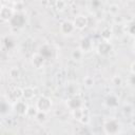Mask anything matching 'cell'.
<instances>
[{
  "label": "cell",
  "mask_w": 135,
  "mask_h": 135,
  "mask_svg": "<svg viewBox=\"0 0 135 135\" xmlns=\"http://www.w3.org/2000/svg\"><path fill=\"white\" fill-rule=\"evenodd\" d=\"M92 46H93V44H92V42H91L90 39H88V38L81 39V41H80V47L79 49L82 52H90L92 50Z\"/></svg>",
  "instance_id": "cell-11"
},
{
  "label": "cell",
  "mask_w": 135,
  "mask_h": 135,
  "mask_svg": "<svg viewBox=\"0 0 135 135\" xmlns=\"http://www.w3.org/2000/svg\"><path fill=\"white\" fill-rule=\"evenodd\" d=\"M37 113H38V109L35 107H28V110H27V113H26V115L27 116H30V117H35L36 115H37Z\"/></svg>",
  "instance_id": "cell-19"
},
{
  "label": "cell",
  "mask_w": 135,
  "mask_h": 135,
  "mask_svg": "<svg viewBox=\"0 0 135 135\" xmlns=\"http://www.w3.org/2000/svg\"><path fill=\"white\" fill-rule=\"evenodd\" d=\"M72 112H73V117H74L75 119H77V120L80 121V119H81V117L83 116V114H84L85 112H88V111H86V109L79 108V109H76V110H74V111H72Z\"/></svg>",
  "instance_id": "cell-14"
},
{
  "label": "cell",
  "mask_w": 135,
  "mask_h": 135,
  "mask_svg": "<svg viewBox=\"0 0 135 135\" xmlns=\"http://www.w3.org/2000/svg\"><path fill=\"white\" fill-rule=\"evenodd\" d=\"M12 19H14V20H16V23L15 24H13V26H16V27H20V26H22L23 24H24V18H23V16L22 15H20V14H17V15H14L13 17H12Z\"/></svg>",
  "instance_id": "cell-12"
},
{
  "label": "cell",
  "mask_w": 135,
  "mask_h": 135,
  "mask_svg": "<svg viewBox=\"0 0 135 135\" xmlns=\"http://www.w3.org/2000/svg\"><path fill=\"white\" fill-rule=\"evenodd\" d=\"M71 56H72V59H74V60H80L83 56V52L80 49H76L72 52Z\"/></svg>",
  "instance_id": "cell-15"
},
{
  "label": "cell",
  "mask_w": 135,
  "mask_h": 135,
  "mask_svg": "<svg viewBox=\"0 0 135 135\" xmlns=\"http://www.w3.org/2000/svg\"><path fill=\"white\" fill-rule=\"evenodd\" d=\"M9 76L12 78H18L20 76V71L17 68H13L9 70Z\"/></svg>",
  "instance_id": "cell-20"
},
{
  "label": "cell",
  "mask_w": 135,
  "mask_h": 135,
  "mask_svg": "<svg viewBox=\"0 0 135 135\" xmlns=\"http://www.w3.org/2000/svg\"><path fill=\"white\" fill-rule=\"evenodd\" d=\"M89 121H90V116H89V112H85V113L83 114V116L81 117V119H80V122H82V123L86 124V123H89Z\"/></svg>",
  "instance_id": "cell-23"
},
{
  "label": "cell",
  "mask_w": 135,
  "mask_h": 135,
  "mask_svg": "<svg viewBox=\"0 0 135 135\" xmlns=\"http://www.w3.org/2000/svg\"><path fill=\"white\" fill-rule=\"evenodd\" d=\"M55 5H56V8L58 11H63L65 8V6H66V3H65L64 0H57Z\"/></svg>",
  "instance_id": "cell-18"
},
{
  "label": "cell",
  "mask_w": 135,
  "mask_h": 135,
  "mask_svg": "<svg viewBox=\"0 0 135 135\" xmlns=\"http://www.w3.org/2000/svg\"><path fill=\"white\" fill-rule=\"evenodd\" d=\"M131 72H132V74H135V61L132 62V64H131Z\"/></svg>",
  "instance_id": "cell-28"
},
{
  "label": "cell",
  "mask_w": 135,
  "mask_h": 135,
  "mask_svg": "<svg viewBox=\"0 0 135 135\" xmlns=\"http://www.w3.org/2000/svg\"><path fill=\"white\" fill-rule=\"evenodd\" d=\"M134 50H135V45H134Z\"/></svg>",
  "instance_id": "cell-29"
},
{
  "label": "cell",
  "mask_w": 135,
  "mask_h": 135,
  "mask_svg": "<svg viewBox=\"0 0 135 135\" xmlns=\"http://www.w3.org/2000/svg\"><path fill=\"white\" fill-rule=\"evenodd\" d=\"M44 61H45V58H44L40 53H36L35 55H33L32 63H33V65H34L36 69L42 68L43 64H44Z\"/></svg>",
  "instance_id": "cell-9"
},
{
  "label": "cell",
  "mask_w": 135,
  "mask_h": 135,
  "mask_svg": "<svg viewBox=\"0 0 135 135\" xmlns=\"http://www.w3.org/2000/svg\"><path fill=\"white\" fill-rule=\"evenodd\" d=\"M34 96H35V93H34V89L33 88L26 86V88L23 89V98H25V99H32Z\"/></svg>",
  "instance_id": "cell-13"
},
{
  "label": "cell",
  "mask_w": 135,
  "mask_h": 135,
  "mask_svg": "<svg viewBox=\"0 0 135 135\" xmlns=\"http://www.w3.org/2000/svg\"><path fill=\"white\" fill-rule=\"evenodd\" d=\"M111 51H112V45H111V43L108 42V41H103V42H101V43L98 45V53H99L100 55H102V56L109 55V54L111 53Z\"/></svg>",
  "instance_id": "cell-8"
},
{
  "label": "cell",
  "mask_w": 135,
  "mask_h": 135,
  "mask_svg": "<svg viewBox=\"0 0 135 135\" xmlns=\"http://www.w3.org/2000/svg\"><path fill=\"white\" fill-rule=\"evenodd\" d=\"M14 110L17 114L23 116V115H26L27 110H28V105L26 104V102H24L22 100H18L14 103Z\"/></svg>",
  "instance_id": "cell-3"
},
{
  "label": "cell",
  "mask_w": 135,
  "mask_h": 135,
  "mask_svg": "<svg viewBox=\"0 0 135 135\" xmlns=\"http://www.w3.org/2000/svg\"><path fill=\"white\" fill-rule=\"evenodd\" d=\"M130 83L132 85H135V74H133L131 77H130Z\"/></svg>",
  "instance_id": "cell-27"
},
{
  "label": "cell",
  "mask_w": 135,
  "mask_h": 135,
  "mask_svg": "<svg viewBox=\"0 0 135 135\" xmlns=\"http://www.w3.org/2000/svg\"><path fill=\"white\" fill-rule=\"evenodd\" d=\"M0 16H1V19L3 21H9L12 19V17L14 16V9L8 7V6H2L1 12H0Z\"/></svg>",
  "instance_id": "cell-7"
},
{
  "label": "cell",
  "mask_w": 135,
  "mask_h": 135,
  "mask_svg": "<svg viewBox=\"0 0 135 135\" xmlns=\"http://www.w3.org/2000/svg\"><path fill=\"white\" fill-rule=\"evenodd\" d=\"M111 35H112V32H111L110 30H108V28H104V30L102 31V33H101V36H102V38H103L105 41H108V40L111 38Z\"/></svg>",
  "instance_id": "cell-21"
},
{
  "label": "cell",
  "mask_w": 135,
  "mask_h": 135,
  "mask_svg": "<svg viewBox=\"0 0 135 135\" xmlns=\"http://www.w3.org/2000/svg\"><path fill=\"white\" fill-rule=\"evenodd\" d=\"M74 30H75V25L71 21H63L60 24V31H61L62 34L70 35V34H72L74 32Z\"/></svg>",
  "instance_id": "cell-6"
},
{
  "label": "cell",
  "mask_w": 135,
  "mask_h": 135,
  "mask_svg": "<svg viewBox=\"0 0 135 135\" xmlns=\"http://www.w3.org/2000/svg\"><path fill=\"white\" fill-rule=\"evenodd\" d=\"M35 119H36L38 122H40V123L44 122V121L46 120V112H43V111H38L37 115L35 116Z\"/></svg>",
  "instance_id": "cell-16"
},
{
  "label": "cell",
  "mask_w": 135,
  "mask_h": 135,
  "mask_svg": "<svg viewBox=\"0 0 135 135\" xmlns=\"http://www.w3.org/2000/svg\"><path fill=\"white\" fill-rule=\"evenodd\" d=\"M21 97H23V89H20V88H16L14 89L12 92H11V95H9V99L13 100V101H18L21 99Z\"/></svg>",
  "instance_id": "cell-10"
},
{
  "label": "cell",
  "mask_w": 135,
  "mask_h": 135,
  "mask_svg": "<svg viewBox=\"0 0 135 135\" xmlns=\"http://www.w3.org/2000/svg\"><path fill=\"white\" fill-rule=\"evenodd\" d=\"M74 25H75V28L77 30H83L84 27H86L89 21H88V18L83 15H78L77 17H75L74 21H73Z\"/></svg>",
  "instance_id": "cell-4"
},
{
  "label": "cell",
  "mask_w": 135,
  "mask_h": 135,
  "mask_svg": "<svg viewBox=\"0 0 135 135\" xmlns=\"http://www.w3.org/2000/svg\"><path fill=\"white\" fill-rule=\"evenodd\" d=\"M68 108L72 111L76 110V109H79V108H82V100L78 97V96H73L72 98L69 99L68 103H66Z\"/></svg>",
  "instance_id": "cell-5"
},
{
  "label": "cell",
  "mask_w": 135,
  "mask_h": 135,
  "mask_svg": "<svg viewBox=\"0 0 135 135\" xmlns=\"http://www.w3.org/2000/svg\"><path fill=\"white\" fill-rule=\"evenodd\" d=\"M36 108L38 109V111H43L47 113L52 108V100L46 96H41L36 102Z\"/></svg>",
  "instance_id": "cell-2"
},
{
  "label": "cell",
  "mask_w": 135,
  "mask_h": 135,
  "mask_svg": "<svg viewBox=\"0 0 135 135\" xmlns=\"http://www.w3.org/2000/svg\"><path fill=\"white\" fill-rule=\"evenodd\" d=\"M128 31H129V33H130L131 35H135V20L132 21V22L129 24Z\"/></svg>",
  "instance_id": "cell-24"
},
{
  "label": "cell",
  "mask_w": 135,
  "mask_h": 135,
  "mask_svg": "<svg viewBox=\"0 0 135 135\" xmlns=\"http://www.w3.org/2000/svg\"><path fill=\"white\" fill-rule=\"evenodd\" d=\"M118 11H119V7H118L117 4H111L110 7H109V12L113 15H116L118 13Z\"/></svg>",
  "instance_id": "cell-22"
},
{
  "label": "cell",
  "mask_w": 135,
  "mask_h": 135,
  "mask_svg": "<svg viewBox=\"0 0 135 135\" xmlns=\"http://www.w3.org/2000/svg\"><path fill=\"white\" fill-rule=\"evenodd\" d=\"M103 129L107 134H116L120 130V122L115 118L107 119L103 123Z\"/></svg>",
  "instance_id": "cell-1"
},
{
  "label": "cell",
  "mask_w": 135,
  "mask_h": 135,
  "mask_svg": "<svg viewBox=\"0 0 135 135\" xmlns=\"http://www.w3.org/2000/svg\"><path fill=\"white\" fill-rule=\"evenodd\" d=\"M112 81H113V84H115V85H120L121 82H122V80H121V78L119 76H114Z\"/></svg>",
  "instance_id": "cell-25"
},
{
  "label": "cell",
  "mask_w": 135,
  "mask_h": 135,
  "mask_svg": "<svg viewBox=\"0 0 135 135\" xmlns=\"http://www.w3.org/2000/svg\"><path fill=\"white\" fill-rule=\"evenodd\" d=\"M107 104H108L109 107H116V105L118 104L117 98H116L115 96H113V95L108 96V98H107Z\"/></svg>",
  "instance_id": "cell-17"
},
{
  "label": "cell",
  "mask_w": 135,
  "mask_h": 135,
  "mask_svg": "<svg viewBox=\"0 0 135 135\" xmlns=\"http://www.w3.org/2000/svg\"><path fill=\"white\" fill-rule=\"evenodd\" d=\"M93 83H94V80H93L92 77H85L84 78V84H86L88 86L93 85Z\"/></svg>",
  "instance_id": "cell-26"
}]
</instances>
